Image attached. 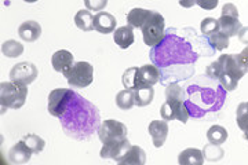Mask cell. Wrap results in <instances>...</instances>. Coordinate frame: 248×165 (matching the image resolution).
Instances as JSON below:
<instances>
[{
    "mask_svg": "<svg viewBox=\"0 0 248 165\" xmlns=\"http://www.w3.org/2000/svg\"><path fill=\"white\" fill-rule=\"evenodd\" d=\"M62 128L75 139L84 140L99 128L98 109L87 99L75 92L73 99L65 114L60 117Z\"/></svg>",
    "mask_w": 248,
    "mask_h": 165,
    "instance_id": "6da1fadb",
    "label": "cell"
},
{
    "mask_svg": "<svg viewBox=\"0 0 248 165\" xmlns=\"http://www.w3.org/2000/svg\"><path fill=\"white\" fill-rule=\"evenodd\" d=\"M152 62L159 68H169L177 65H189L192 66L197 60V55L192 50L190 44L186 43L184 39L171 33V29L161 43L153 47L151 51Z\"/></svg>",
    "mask_w": 248,
    "mask_h": 165,
    "instance_id": "7a4b0ae2",
    "label": "cell"
},
{
    "mask_svg": "<svg viewBox=\"0 0 248 165\" xmlns=\"http://www.w3.org/2000/svg\"><path fill=\"white\" fill-rule=\"evenodd\" d=\"M247 72L240 61L239 54H226L221 55L218 60L207 68V76L213 80H218L225 91H234L239 81L244 77Z\"/></svg>",
    "mask_w": 248,
    "mask_h": 165,
    "instance_id": "3957f363",
    "label": "cell"
},
{
    "mask_svg": "<svg viewBox=\"0 0 248 165\" xmlns=\"http://www.w3.org/2000/svg\"><path fill=\"white\" fill-rule=\"evenodd\" d=\"M161 70L156 65H143V66H135L128 68L122 76V83L124 88L128 90H137L141 87H153L161 81Z\"/></svg>",
    "mask_w": 248,
    "mask_h": 165,
    "instance_id": "277c9868",
    "label": "cell"
},
{
    "mask_svg": "<svg viewBox=\"0 0 248 165\" xmlns=\"http://www.w3.org/2000/svg\"><path fill=\"white\" fill-rule=\"evenodd\" d=\"M28 96V87L14 81H3L0 84V104L3 109H21Z\"/></svg>",
    "mask_w": 248,
    "mask_h": 165,
    "instance_id": "5b68a950",
    "label": "cell"
},
{
    "mask_svg": "<svg viewBox=\"0 0 248 165\" xmlns=\"http://www.w3.org/2000/svg\"><path fill=\"white\" fill-rule=\"evenodd\" d=\"M164 17L157 13V11H152L151 17L148 18V21L142 26V37L143 42L148 47H156L157 44L161 43V40L164 39Z\"/></svg>",
    "mask_w": 248,
    "mask_h": 165,
    "instance_id": "8992f818",
    "label": "cell"
},
{
    "mask_svg": "<svg viewBox=\"0 0 248 165\" xmlns=\"http://www.w3.org/2000/svg\"><path fill=\"white\" fill-rule=\"evenodd\" d=\"M68 84L73 88H86L94 80V68L90 65L89 62H76L72 69L63 75Z\"/></svg>",
    "mask_w": 248,
    "mask_h": 165,
    "instance_id": "52a82bcc",
    "label": "cell"
},
{
    "mask_svg": "<svg viewBox=\"0 0 248 165\" xmlns=\"http://www.w3.org/2000/svg\"><path fill=\"white\" fill-rule=\"evenodd\" d=\"M75 92L69 88H55L48 95V113L54 117H61L68 110Z\"/></svg>",
    "mask_w": 248,
    "mask_h": 165,
    "instance_id": "ba28073f",
    "label": "cell"
},
{
    "mask_svg": "<svg viewBox=\"0 0 248 165\" xmlns=\"http://www.w3.org/2000/svg\"><path fill=\"white\" fill-rule=\"evenodd\" d=\"M160 114H161V119L166 121L178 120L182 124H186L190 117L185 101H181V99H166V102L160 107Z\"/></svg>",
    "mask_w": 248,
    "mask_h": 165,
    "instance_id": "9c48e42d",
    "label": "cell"
},
{
    "mask_svg": "<svg viewBox=\"0 0 248 165\" xmlns=\"http://www.w3.org/2000/svg\"><path fill=\"white\" fill-rule=\"evenodd\" d=\"M128 130L123 122L109 119L101 122L98 128V138L102 143H109V142H117L127 138Z\"/></svg>",
    "mask_w": 248,
    "mask_h": 165,
    "instance_id": "30bf717a",
    "label": "cell"
},
{
    "mask_svg": "<svg viewBox=\"0 0 248 165\" xmlns=\"http://www.w3.org/2000/svg\"><path fill=\"white\" fill-rule=\"evenodd\" d=\"M37 68L31 62H19L10 70V80L19 84H31L37 78Z\"/></svg>",
    "mask_w": 248,
    "mask_h": 165,
    "instance_id": "8fae6325",
    "label": "cell"
},
{
    "mask_svg": "<svg viewBox=\"0 0 248 165\" xmlns=\"http://www.w3.org/2000/svg\"><path fill=\"white\" fill-rule=\"evenodd\" d=\"M130 148H131V143L128 138L117 140V142H109V143H104V146L99 151V156L101 158H110V160H115L116 163H120Z\"/></svg>",
    "mask_w": 248,
    "mask_h": 165,
    "instance_id": "7c38bea8",
    "label": "cell"
},
{
    "mask_svg": "<svg viewBox=\"0 0 248 165\" xmlns=\"http://www.w3.org/2000/svg\"><path fill=\"white\" fill-rule=\"evenodd\" d=\"M148 132L151 135L155 148H161L169 135V124L166 120H153L149 124Z\"/></svg>",
    "mask_w": 248,
    "mask_h": 165,
    "instance_id": "4fadbf2b",
    "label": "cell"
},
{
    "mask_svg": "<svg viewBox=\"0 0 248 165\" xmlns=\"http://www.w3.org/2000/svg\"><path fill=\"white\" fill-rule=\"evenodd\" d=\"M116 18L107 11H98L94 15V29L98 33L108 35V33H113L116 30Z\"/></svg>",
    "mask_w": 248,
    "mask_h": 165,
    "instance_id": "5bb4252c",
    "label": "cell"
},
{
    "mask_svg": "<svg viewBox=\"0 0 248 165\" xmlns=\"http://www.w3.org/2000/svg\"><path fill=\"white\" fill-rule=\"evenodd\" d=\"M51 63H53L55 72L66 75L72 69V66L75 65V60H73L72 52H69L68 50H60V51L54 52V55L51 57Z\"/></svg>",
    "mask_w": 248,
    "mask_h": 165,
    "instance_id": "9a60e30c",
    "label": "cell"
},
{
    "mask_svg": "<svg viewBox=\"0 0 248 165\" xmlns=\"http://www.w3.org/2000/svg\"><path fill=\"white\" fill-rule=\"evenodd\" d=\"M33 151L28 148V145L21 139L9 150V161L11 164H25L32 158Z\"/></svg>",
    "mask_w": 248,
    "mask_h": 165,
    "instance_id": "2e32d148",
    "label": "cell"
},
{
    "mask_svg": "<svg viewBox=\"0 0 248 165\" xmlns=\"http://www.w3.org/2000/svg\"><path fill=\"white\" fill-rule=\"evenodd\" d=\"M18 35L24 42H36L42 36V26L36 21H25L18 28Z\"/></svg>",
    "mask_w": 248,
    "mask_h": 165,
    "instance_id": "e0dca14e",
    "label": "cell"
},
{
    "mask_svg": "<svg viewBox=\"0 0 248 165\" xmlns=\"http://www.w3.org/2000/svg\"><path fill=\"white\" fill-rule=\"evenodd\" d=\"M113 40L115 43L122 48V50H127L131 47V44L134 43V32L133 26L125 25L117 28L113 32Z\"/></svg>",
    "mask_w": 248,
    "mask_h": 165,
    "instance_id": "ac0fdd59",
    "label": "cell"
},
{
    "mask_svg": "<svg viewBox=\"0 0 248 165\" xmlns=\"http://www.w3.org/2000/svg\"><path fill=\"white\" fill-rule=\"evenodd\" d=\"M178 163L181 165H202L204 163L203 151L196 148L185 149L179 153Z\"/></svg>",
    "mask_w": 248,
    "mask_h": 165,
    "instance_id": "d6986e66",
    "label": "cell"
},
{
    "mask_svg": "<svg viewBox=\"0 0 248 165\" xmlns=\"http://www.w3.org/2000/svg\"><path fill=\"white\" fill-rule=\"evenodd\" d=\"M146 163V153L140 146H133L128 149L127 154L122 158L119 164L124 165H143Z\"/></svg>",
    "mask_w": 248,
    "mask_h": 165,
    "instance_id": "ffe728a7",
    "label": "cell"
},
{
    "mask_svg": "<svg viewBox=\"0 0 248 165\" xmlns=\"http://www.w3.org/2000/svg\"><path fill=\"white\" fill-rule=\"evenodd\" d=\"M219 21V26H221V32H223L228 37H233V36L239 35L240 29L243 28L239 18L234 17H225L221 15Z\"/></svg>",
    "mask_w": 248,
    "mask_h": 165,
    "instance_id": "44dd1931",
    "label": "cell"
},
{
    "mask_svg": "<svg viewBox=\"0 0 248 165\" xmlns=\"http://www.w3.org/2000/svg\"><path fill=\"white\" fill-rule=\"evenodd\" d=\"M151 14L152 10L135 7L131 11H128V14H127V22H128V25L133 26V28H142L143 24L148 21V18L151 17Z\"/></svg>",
    "mask_w": 248,
    "mask_h": 165,
    "instance_id": "7402d4cb",
    "label": "cell"
},
{
    "mask_svg": "<svg viewBox=\"0 0 248 165\" xmlns=\"http://www.w3.org/2000/svg\"><path fill=\"white\" fill-rule=\"evenodd\" d=\"M75 25L83 32H91L94 30V15L90 10H80L75 15Z\"/></svg>",
    "mask_w": 248,
    "mask_h": 165,
    "instance_id": "603a6c76",
    "label": "cell"
},
{
    "mask_svg": "<svg viewBox=\"0 0 248 165\" xmlns=\"http://www.w3.org/2000/svg\"><path fill=\"white\" fill-rule=\"evenodd\" d=\"M155 96V90L153 87H141L134 90V98H135V106L138 107H145L152 104Z\"/></svg>",
    "mask_w": 248,
    "mask_h": 165,
    "instance_id": "cb8c5ba5",
    "label": "cell"
},
{
    "mask_svg": "<svg viewBox=\"0 0 248 165\" xmlns=\"http://www.w3.org/2000/svg\"><path fill=\"white\" fill-rule=\"evenodd\" d=\"M116 105L120 110H131L133 106H135V98H134V91L125 88L120 91L116 95Z\"/></svg>",
    "mask_w": 248,
    "mask_h": 165,
    "instance_id": "d4e9b609",
    "label": "cell"
},
{
    "mask_svg": "<svg viewBox=\"0 0 248 165\" xmlns=\"http://www.w3.org/2000/svg\"><path fill=\"white\" fill-rule=\"evenodd\" d=\"M1 52L7 58H17V57H21L24 52V44L17 40H6L1 44Z\"/></svg>",
    "mask_w": 248,
    "mask_h": 165,
    "instance_id": "484cf974",
    "label": "cell"
},
{
    "mask_svg": "<svg viewBox=\"0 0 248 165\" xmlns=\"http://www.w3.org/2000/svg\"><path fill=\"white\" fill-rule=\"evenodd\" d=\"M207 139L210 143H214V145H222L228 139V131L221 125H213L210 130L207 131Z\"/></svg>",
    "mask_w": 248,
    "mask_h": 165,
    "instance_id": "4316f807",
    "label": "cell"
},
{
    "mask_svg": "<svg viewBox=\"0 0 248 165\" xmlns=\"http://www.w3.org/2000/svg\"><path fill=\"white\" fill-rule=\"evenodd\" d=\"M22 140L27 143L28 148L33 151V154L42 153L46 146L45 139H42V138H40L39 135H36V134H28V135H25V136L22 138Z\"/></svg>",
    "mask_w": 248,
    "mask_h": 165,
    "instance_id": "83f0119b",
    "label": "cell"
},
{
    "mask_svg": "<svg viewBox=\"0 0 248 165\" xmlns=\"http://www.w3.org/2000/svg\"><path fill=\"white\" fill-rule=\"evenodd\" d=\"M223 149L221 148V145H214V143H208L204 146L203 156L205 160L208 161H219L223 158Z\"/></svg>",
    "mask_w": 248,
    "mask_h": 165,
    "instance_id": "f1b7e54d",
    "label": "cell"
},
{
    "mask_svg": "<svg viewBox=\"0 0 248 165\" xmlns=\"http://www.w3.org/2000/svg\"><path fill=\"white\" fill-rule=\"evenodd\" d=\"M208 42H210L214 50H217V51H223L225 48L229 47V37L221 30L214 33V35L208 36Z\"/></svg>",
    "mask_w": 248,
    "mask_h": 165,
    "instance_id": "f546056e",
    "label": "cell"
},
{
    "mask_svg": "<svg viewBox=\"0 0 248 165\" xmlns=\"http://www.w3.org/2000/svg\"><path fill=\"white\" fill-rule=\"evenodd\" d=\"M236 122L243 132H248V102H243L239 105L237 113H236Z\"/></svg>",
    "mask_w": 248,
    "mask_h": 165,
    "instance_id": "4dcf8cb0",
    "label": "cell"
},
{
    "mask_svg": "<svg viewBox=\"0 0 248 165\" xmlns=\"http://www.w3.org/2000/svg\"><path fill=\"white\" fill-rule=\"evenodd\" d=\"M200 30L204 36H211L217 32L221 30V26H219V21L215 19V18H204L200 24Z\"/></svg>",
    "mask_w": 248,
    "mask_h": 165,
    "instance_id": "1f68e13d",
    "label": "cell"
},
{
    "mask_svg": "<svg viewBox=\"0 0 248 165\" xmlns=\"http://www.w3.org/2000/svg\"><path fill=\"white\" fill-rule=\"evenodd\" d=\"M166 99H185V92L178 83H170L166 87Z\"/></svg>",
    "mask_w": 248,
    "mask_h": 165,
    "instance_id": "d6a6232c",
    "label": "cell"
},
{
    "mask_svg": "<svg viewBox=\"0 0 248 165\" xmlns=\"http://www.w3.org/2000/svg\"><path fill=\"white\" fill-rule=\"evenodd\" d=\"M84 6L90 11H102L108 6V0H84Z\"/></svg>",
    "mask_w": 248,
    "mask_h": 165,
    "instance_id": "836d02e7",
    "label": "cell"
},
{
    "mask_svg": "<svg viewBox=\"0 0 248 165\" xmlns=\"http://www.w3.org/2000/svg\"><path fill=\"white\" fill-rule=\"evenodd\" d=\"M221 15H225V17H234L239 18V10L234 4L232 3H226L223 7H222V14Z\"/></svg>",
    "mask_w": 248,
    "mask_h": 165,
    "instance_id": "e575fe53",
    "label": "cell"
},
{
    "mask_svg": "<svg viewBox=\"0 0 248 165\" xmlns=\"http://www.w3.org/2000/svg\"><path fill=\"white\" fill-rule=\"evenodd\" d=\"M218 3H219V0H197L196 4H197L200 9L210 11V10L215 9V7L218 6Z\"/></svg>",
    "mask_w": 248,
    "mask_h": 165,
    "instance_id": "d590c367",
    "label": "cell"
},
{
    "mask_svg": "<svg viewBox=\"0 0 248 165\" xmlns=\"http://www.w3.org/2000/svg\"><path fill=\"white\" fill-rule=\"evenodd\" d=\"M239 58H240V61H241V63H243V66H244L246 72L248 73V45L244 48V50H243V51L240 52Z\"/></svg>",
    "mask_w": 248,
    "mask_h": 165,
    "instance_id": "8d00e7d4",
    "label": "cell"
},
{
    "mask_svg": "<svg viewBox=\"0 0 248 165\" xmlns=\"http://www.w3.org/2000/svg\"><path fill=\"white\" fill-rule=\"evenodd\" d=\"M239 40L243 44H247L248 45V26H243L241 29H240L239 32Z\"/></svg>",
    "mask_w": 248,
    "mask_h": 165,
    "instance_id": "74e56055",
    "label": "cell"
},
{
    "mask_svg": "<svg viewBox=\"0 0 248 165\" xmlns=\"http://www.w3.org/2000/svg\"><path fill=\"white\" fill-rule=\"evenodd\" d=\"M178 3L184 9H190V7H193L196 3H197V0H178Z\"/></svg>",
    "mask_w": 248,
    "mask_h": 165,
    "instance_id": "f35d334b",
    "label": "cell"
},
{
    "mask_svg": "<svg viewBox=\"0 0 248 165\" xmlns=\"http://www.w3.org/2000/svg\"><path fill=\"white\" fill-rule=\"evenodd\" d=\"M25 3H36V1H39V0H24Z\"/></svg>",
    "mask_w": 248,
    "mask_h": 165,
    "instance_id": "ab89813d",
    "label": "cell"
},
{
    "mask_svg": "<svg viewBox=\"0 0 248 165\" xmlns=\"http://www.w3.org/2000/svg\"><path fill=\"white\" fill-rule=\"evenodd\" d=\"M244 139L248 140V132H244Z\"/></svg>",
    "mask_w": 248,
    "mask_h": 165,
    "instance_id": "60d3db41",
    "label": "cell"
}]
</instances>
